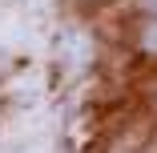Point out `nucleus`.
Returning a JSON list of instances; mask_svg holds the SVG:
<instances>
[{"label": "nucleus", "instance_id": "f257e3e1", "mask_svg": "<svg viewBox=\"0 0 157 153\" xmlns=\"http://www.w3.org/2000/svg\"><path fill=\"white\" fill-rule=\"evenodd\" d=\"M141 40H145V48H149V52H157V20L145 28V36H141Z\"/></svg>", "mask_w": 157, "mask_h": 153}, {"label": "nucleus", "instance_id": "f03ea898", "mask_svg": "<svg viewBox=\"0 0 157 153\" xmlns=\"http://www.w3.org/2000/svg\"><path fill=\"white\" fill-rule=\"evenodd\" d=\"M141 8H149V12H157V0H141Z\"/></svg>", "mask_w": 157, "mask_h": 153}]
</instances>
